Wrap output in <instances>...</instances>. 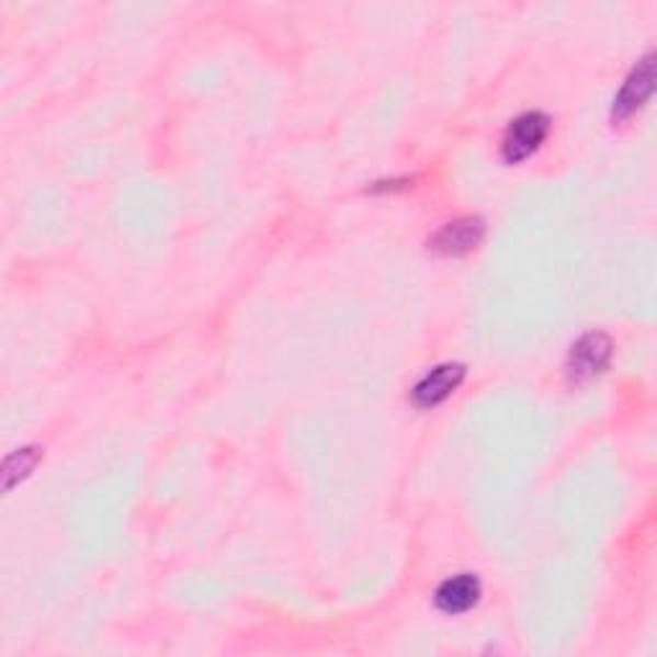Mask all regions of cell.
Masks as SVG:
<instances>
[{"mask_svg":"<svg viewBox=\"0 0 657 657\" xmlns=\"http://www.w3.org/2000/svg\"><path fill=\"white\" fill-rule=\"evenodd\" d=\"M550 134V118L545 113H524L513 118L503 137V160L517 165L537 152Z\"/></svg>","mask_w":657,"mask_h":657,"instance_id":"obj_1","label":"cell"},{"mask_svg":"<svg viewBox=\"0 0 657 657\" xmlns=\"http://www.w3.org/2000/svg\"><path fill=\"white\" fill-rule=\"evenodd\" d=\"M611 360V342L607 335H599V331H593V335H586L584 339H578L576 344H573L570 352V377L573 381H591V377L601 375L603 370L609 367Z\"/></svg>","mask_w":657,"mask_h":657,"instance_id":"obj_2","label":"cell"},{"mask_svg":"<svg viewBox=\"0 0 657 657\" xmlns=\"http://www.w3.org/2000/svg\"><path fill=\"white\" fill-rule=\"evenodd\" d=\"M483 231H486V226H483L480 218L465 216V218H457V222L444 224L442 229L434 234L429 245H432L434 252L457 257L478 247L483 239Z\"/></svg>","mask_w":657,"mask_h":657,"instance_id":"obj_3","label":"cell"},{"mask_svg":"<svg viewBox=\"0 0 657 657\" xmlns=\"http://www.w3.org/2000/svg\"><path fill=\"white\" fill-rule=\"evenodd\" d=\"M465 377V367L463 365H440L421 377L414 388V404L421 406V409H429V406L442 404L450 393H455V388L463 383Z\"/></svg>","mask_w":657,"mask_h":657,"instance_id":"obj_4","label":"cell"},{"mask_svg":"<svg viewBox=\"0 0 657 657\" xmlns=\"http://www.w3.org/2000/svg\"><path fill=\"white\" fill-rule=\"evenodd\" d=\"M653 82H655L653 57H645L637 67H634V72L630 75V80L624 82V88L619 90L614 101V116L616 118L632 116V113L647 101L649 93H653Z\"/></svg>","mask_w":657,"mask_h":657,"instance_id":"obj_5","label":"cell"},{"mask_svg":"<svg viewBox=\"0 0 657 657\" xmlns=\"http://www.w3.org/2000/svg\"><path fill=\"white\" fill-rule=\"evenodd\" d=\"M434 599L444 614H465L480 599V580L471 576V573H460V576L444 580L437 588Z\"/></svg>","mask_w":657,"mask_h":657,"instance_id":"obj_6","label":"cell"}]
</instances>
